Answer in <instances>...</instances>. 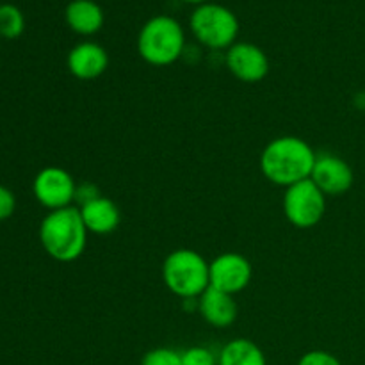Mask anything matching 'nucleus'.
<instances>
[{"mask_svg":"<svg viewBox=\"0 0 365 365\" xmlns=\"http://www.w3.org/2000/svg\"><path fill=\"white\" fill-rule=\"evenodd\" d=\"M182 365H217V355L205 346H192L182 351Z\"/></svg>","mask_w":365,"mask_h":365,"instance_id":"a211bd4d","label":"nucleus"},{"mask_svg":"<svg viewBox=\"0 0 365 365\" xmlns=\"http://www.w3.org/2000/svg\"><path fill=\"white\" fill-rule=\"evenodd\" d=\"M189 27L192 36L207 48L228 50L234 43H237V16L234 11L221 4L207 2L195 7L189 18Z\"/></svg>","mask_w":365,"mask_h":365,"instance_id":"39448f33","label":"nucleus"},{"mask_svg":"<svg viewBox=\"0 0 365 365\" xmlns=\"http://www.w3.org/2000/svg\"><path fill=\"white\" fill-rule=\"evenodd\" d=\"M16 209V198L6 185H0V221L9 220Z\"/></svg>","mask_w":365,"mask_h":365,"instance_id":"aec40b11","label":"nucleus"},{"mask_svg":"<svg viewBox=\"0 0 365 365\" xmlns=\"http://www.w3.org/2000/svg\"><path fill=\"white\" fill-rule=\"evenodd\" d=\"M227 66L241 82L255 84L269 73V59L260 46L248 41H237L227 50Z\"/></svg>","mask_w":365,"mask_h":365,"instance_id":"1a4fd4ad","label":"nucleus"},{"mask_svg":"<svg viewBox=\"0 0 365 365\" xmlns=\"http://www.w3.org/2000/svg\"><path fill=\"white\" fill-rule=\"evenodd\" d=\"M298 365H342L341 360L335 355H331L330 351H324V349H312V351H307L302 359L298 360Z\"/></svg>","mask_w":365,"mask_h":365,"instance_id":"6ab92c4d","label":"nucleus"},{"mask_svg":"<svg viewBox=\"0 0 365 365\" xmlns=\"http://www.w3.org/2000/svg\"><path fill=\"white\" fill-rule=\"evenodd\" d=\"M141 365H182V353L171 348L150 349L143 356Z\"/></svg>","mask_w":365,"mask_h":365,"instance_id":"f3484780","label":"nucleus"},{"mask_svg":"<svg viewBox=\"0 0 365 365\" xmlns=\"http://www.w3.org/2000/svg\"><path fill=\"white\" fill-rule=\"evenodd\" d=\"M32 192L45 209L59 210L71 207V202H75L77 184L63 168L46 166L36 175L32 182Z\"/></svg>","mask_w":365,"mask_h":365,"instance_id":"0eeeda50","label":"nucleus"},{"mask_svg":"<svg viewBox=\"0 0 365 365\" xmlns=\"http://www.w3.org/2000/svg\"><path fill=\"white\" fill-rule=\"evenodd\" d=\"M198 310L207 324L214 328H228L237 319V303L228 292L209 287L198 298Z\"/></svg>","mask_w":365,"mask_h":365,"instance_id":"f8f14e48","label":"nucleus"},{"mask_svg":"<svg viewBox=\"0 0 365 365\" xmlns=\"http://www.w3.org/2000/svg\"><path fill=\"white\" fill-rule=\"evenodd\" d=\"M100 191L91 184V182H86L84 185H77V192H75V202H78V205H84V203L91 202V200L98 198Z\"/></svg>","mask_w":365,"mask_h":365,"instance_id":"412c9836","label":"nucleus"},{"mask_svg":"<svg viewBox=\"0 0 365 365\" xmlns=\"http://www.w3.org/2000/svg\"><path fill=\"white\" fill-rule=\"evenodd\" d=\"M184 2H187V4H195V6L198 7V6H202V4H207V2H209V0H184Z\"/></svg>","mask_w":365,"mask_h":365,"instance_id":"4be33fe9","label":"nucleus"},{"mask_svg":"<svg viewBox=\"0 0 365 365\" xmlns=\"http://www.w3.org/2000/svg\"><path fill=\"white\" fill-rule=\"evenodd\" d=\"M163 282L184 302L198 299L210 287L209 262L195 250H175L164 259Z\"/></svg>","mask_w":365,"mask_h":365,"instance_id":"20e7f679","label":"nucleus"},{"mask_svg":"<svg viewBox=\"0 0 365 365\" xmlns=\"http://www.w3.org/2000/svg\"><path fill=\"white\" fill-rule=\"evenodd\" d=\"M68 70L78 81H95L106 73L109 53L95 41H82L68 52Z\"/></svg>","mask_w":365,"mask_h":365,"instance_id":"9b49d317","label":"nucleus"},{"mask_svg":"<svg viewBox=\"0 0 365 365\" xmlns=\"http://www.w3.org/2000/svg\"><path fill=\"white\" fill-rule=\"evenodd\" d=\"M217 365H267L262 349L250 339H232L221 348Z\"/></svg>","mask_w":365,"mask_h":365,"instance_id":"2eb2a0df","label":"nucleus"},{"mask_svg":"<svg viewBox=\"0 0 365 365\" xmlns=\"http://www.w3.org/2000/svg\"><path fill=\"white\" fill-rule=\"evenodd\" d=\"M209 277L210 287L234 296L248 287L253 278V267L241 253L227 252L209 262Z\"/></svg>","mask_w":365,"mask_h":365,"instance_id":"6e6552de","label":"nucleus"},{"mask_svg":"<svg viewBox=\"0 0 365 365\" xmlns=\"http://www.w3.org/2000/svg\"><path fill=\"white\" fill-rule=\"evenodd\" d=\"M317 153L296 135H282L266 145L260 153V171L274 185L289 187L310 178Z\"/></svg>","mask_w":365,"mask_h":365,"instance_id":"f257e3e1","label":"nucleus"},{"mask_svg":"<svg viewBox=\"0 0 365 365\" xmlns=\"http://www.w3.org/2000/svg\"><path fill=\"white\" fill-rule=\"evenodd\" d=\"M310 178L327 196H339L353 187L355 173L341 157L334 153H321L317 155Z\"/></svg>","mask_w":365,"mask_h":365,"instance_id":"9d476101","label":"nucleus"},{"mask_svg":"<svg viewBox=\"0 0 365 365\" xmlns=\"http://www.w3.org/2000/svg\"><path fill=\"white\" fill-rule=\"evenodd\" d=\"M78 210H81L86 228L91 234L107 235L120 227V209L113 200L106 198V196H98L91 202L84 203L82 207H78Z\"/></svg>","mask_w":365,"mask_h":365,"instance_id":"ddd939ff","label":"nucleus"},{"mask_svg":"<svg viewBox=\"0 0 365 365\" xmlns=\"http://www.w3.org/2000/svg\"><path fill=\"white\" fill-rule=\"evenodd\" d=\"M88 228L77 207L50 210L39 225V242L57 262L81 259L88 245Z\"/></svg>","mask_w":365,"mask_h":365,"instance_id":"f03ea898","label":"nucleus"},{"mask_svg":"<svg viewBox=\"0 0 365 365\" xmlns=\"http://www.w3.org/2000/svg\"><path fill=\"white\" fill-rule=\"evenodd\" d=\"M185 48L182 25L168 14L152 16L138 36V52L152 66H170L177 63Z\"/></svg>","mask_w":365,"mask_h":365,"instance_id":"7ed1b4c3","label":"nucleus"},{"mask_svg":"<svg viewBox=\"0 0 365 365\" xmlns=\"http://www.w3.org/2000/svg\"><path fill=\"white\" fill-rule=\"evenodd\" d=\"M284 214L292 227L307 230L321 223L327 214V195L312 182V178L285 187Z\"/></svg>","mask_w":365,"mask_h":365,"instance_id":"423d86ee","label":"nucleus"},{"mask_svg":"<svg viewBox=\"0 0 365 365\" xmlns=\"http://www.w3.org/2000/svg\"><path fill=\"white\" fill-rule=\"evenodd\" d=\"M68 27L81 36H93L103 27L106 14L95 0H71L64 9Z\"/></svg>","mask_w":365,"mask_h":365,"instance_id":"4468645a","label":"nucleus"},{"mask_svg":"<svg viewBox=\"0 0 365 365\" xmlns=\"http://www.w3.org/2000/svg\"><path fill=\"white\" fill-rule=\"evenodd\" d=\"M25 18L20 7L14 4H0V36L6 39H16L24 34Z\"/></svg>","mask_w":365,"mask_h":365,"instance_id":"dca6fc26","label":"nucleus"}]
</instances>
